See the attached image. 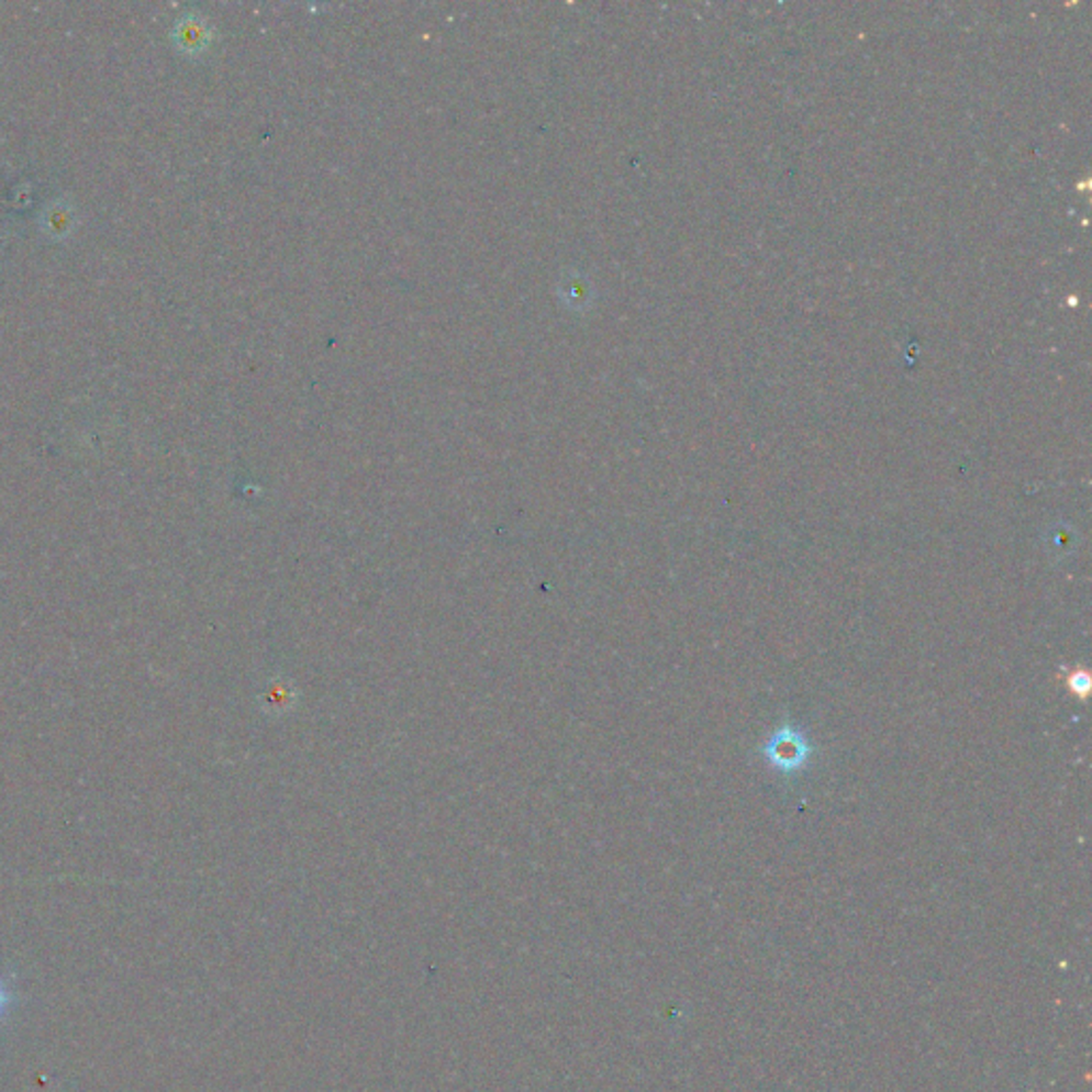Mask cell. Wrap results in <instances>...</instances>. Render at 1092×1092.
Here are the masks:
<instances>
[{
  "label": "cell",
  "mask_w": 1092,
  "mask_h": 1092,
  "mask_svg": "<svg viewBox=\"0 0 1092 1092\" xmlns=\"http://www.w3.org/2000/svg\"><path fill=\"white\" fill-rule=\"evenodd\" d=\"M815 745L806 736V732L792 724H783L775 729L760 747V754L766 765L781 775H799L804 770L813 754Z\"/></svg>",
  "instance_id": "obj_1"
},
{
  "label": "cell",
  "mask_w": 1092,
  "mask_h": 1092,
  "mask_svg": "<svg viewBox=\"0 0 1092 1092\" xmlns=\"http://www.w3.org/2000/svg\"><path fill=\"white\" fill-rule=\"evenodd\" d=\"M1065 683H1067V690H1069V692L1073 693V695H1078V698H1082V700H1087V698H1089V693H1091V675H1089V670H1084V668H1073V670H1069V675H1067Z\"/></svg>",
  "instance_id": "obj_2"
},
{
  "label": "cell",
  "mask_w": 1092,
  "mask_h": 1092,
  "mask_svg": "<svg viewBox=\"0 0 1092 1092\" xmlns=\"http://www.w3.org/2000/svg\"><path fill=\"white\" fill-rule=\"evenodd\" d=\"M11 1003H13V992H11L7 980L0 976V1019L7 1014V1010H9Z\"/></svg>",
  "instance_id": "obj_3"
}]
</instances>
